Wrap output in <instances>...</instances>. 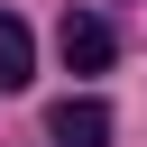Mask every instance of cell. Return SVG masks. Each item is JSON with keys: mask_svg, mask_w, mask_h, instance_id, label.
Segmentation results:
<instances>
[{"mask_svg": "<svg viewBox=\"0 0 147 147\" xmlns=\"http://www.w3.org/2000/svg\"><path fill=\"white\" fill-rule=\"evenodd\" d=\"M28 74H37V37H28V18L0 9V92H18Z\"/></svg>", "mask_w": 147, "mask_h": 147, "instance_id": "cell-3", "label": "cell"}, {"mask_svg": "<svg viewBox=\"0 0 147 147\" xmlns=\"http://www.w3.org/2000/svg\"><path fill=\"white\" fill-rule=\"evenodd\" d=\"M46 138H55V147H110V110H101L92 92H64V101L46 110Z\"/></svg>", "mask_w": 147, "mask_h": 147, "instance_id": "cell-2", "label": "cell"}, {"mask_svg": "<svg viewBox=\"0 0 147 147\" xmlns=\"http://www.w3.org/2000/svg\"><path fill=\"white\" fill-rule=\"evenodd\" d=\"M55 55H64V74H110V55H119V37H110V18H92V9H74V18L55 28Z\"/></svg>", "mask_w": 147, "mask_h": 147, "instance_id": "cell-1", "label": "cell"}]
</instances>
